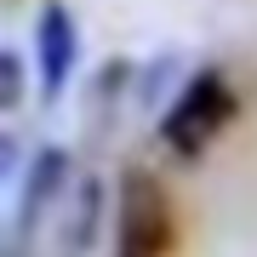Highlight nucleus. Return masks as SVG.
I'll return each mask as SVG.
<instances>
[{
    "label": "nucleus",
    "instance_id": "8",
    "mask_svg": "<svg viewBox=\"0 0 257 257\" xmlns=\"http://www.w3.org/2000/svg\"><path fill=\"white\" fill-rule=\"evenodd\" d=\"M23 103V57L18 52H0V109H18Z\"/></svg>",
    "mask_w": 257,
    "mask_h": 257
},
{
    "label": "nucleus",
    "instance_id": "6",
    "mask_svg": "<svg viewBox=\"0 0 257 257\" xmlns=\"http://www.w3.org/2000/svg\"><path fill=\"white\" fill-rule=\"evenodd\" d=\"M126 86H138V80H132V63H126V57H109V63L97 69L92 92H86V138H92V143H103V132L114 126V109L126 103Z\"/></svg>",
    "mask_w": 257,
    "mask_h": 257
},
{
    "label": "nucleus",
    "instance_id": "7",
    "mask_svg": "<svg viewBox=\"0 0 257 257\" xmlns=\"http://www.w3.org/2000/svg\"><path fill=\"white\" fill-rule=\"evenodd\" d=\"M172 74H177V63H172V57H155V63H149V69L138 74V86H132L138 109H155V103L166 97V80H172Z\"/></svg>",
    "mask_w": 257,
    "mask_h": 257
},
{
    "label": "nucleus",
    "instance_id": "3",
    "mask_svg": "<svg viewBox=\"0 0 257 257\" xmlns=\"http://www.w3.org/2000/svg\"><path fill=\"white\" fill-rule=\"evenodd\" d=\"M69 149H57V143H46V149H35V160H29V172L18 177V211H12V257H18L29 240H35V229H40V217H52L57 211V200L69 194Z\"/></svg>",
    "mask_w": 257,
    "mask_h": 257
},
{
    "label": "nucleus",
    "instance_id": "5",
    "mask_svg": "<svg viewBox=\"0 0 257 257\" xmlns=\"http://www.w3.org/2000/svg\"><path fill=\"white\" fill-rule=\"evenodd\" d=\"M74 46H80V35H74V18L63 0H46L35 18V69H40V92L57 97L69 86L74 74Z\"/></svg>",
    "mask_w": 257,
    "mask_h": 257
},
{
    "label": "nucleus",
    "instance_id": "1",
    "mask_svg": "<svg viewBox=\"0 0 257 257\" xmlns=\"http://www.w3.org/2000/svg\"><path fill=\"white\" fill-rule=\"evenodd\" d=\"M172 251V200L166 183L143 166L120 172V200H114V257H166Z\"/></svg>",
    "mask_w": 257,
    "mask_h": 257
},
{
    "label": "nucleus",
    "instance_id": "2",
    "mask_svg": "<svg viewBox=\"0 0 257 257\" xmlns=\"http://www.w3.org/2000/svg\"><path fill=\"white\" fill-rule=\"evenodd\" d=\"M234 114V92L217 69H194L183 86H177V103L160 114V138L177 149V155H200V149L229 126Z\"/></svg>",
    "mask_w": 257,
    "mask_h": 257
},
{
    "label": "nucleus",
    "instance_id": "4",
    "mask_svg": "<svg viewBox=\"0 0 257 257\" xmlns=\"http://www.w3.org/2000/svg\"><path fill=\"white\" fill-rule=\"evenodd\" d=\"M97 217H103V183L86 172L69 183V194L46 217V257H86L97 240Z\"/></svg>",
    "mask_w": 257,
    "mask_h": 257
}]
</instances>
